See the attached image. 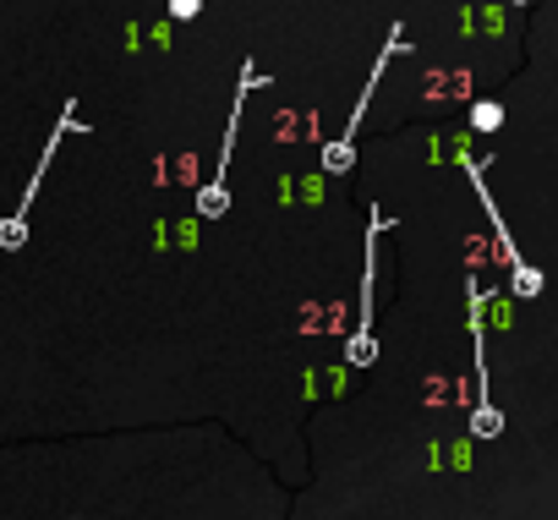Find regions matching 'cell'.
<instances>
[{"instance_id":"7a4b0ae2","label":"cell","mask_w":558,"mask_h":520,"mask_svg":"<svg viewBox=\"0 0 558 520\" xmlns=\"http://www.w3.org/2000/svg\"><path fill=\"white\" fill-rule=\"evenodd\" d=\"M487 291L476 275H465V324H471V367H476V411H471V438H498L504 433V411L487 395Z\"/></svg>"},{"instance_id":"6da1fadb","label":"cell","mask_w":558,"mask_h":520,"mask_svg":"<svg viewBox=\"0 0 558 520\" xmlns=\"http://www.w3.org/2000/svg\"><path fill=\"white\" fill-rule=\"evenodd\" d=\"M268 77L252 66V61H241V77H235V99H230V126H225V143H219V159H214V176L197 186V214L203 219H225L230 214V181H225V170H230V154H235V132H241V110H246V99H252V88H263Z\"/></svg>"},{"instance_id":"5b68a950","label":"cell","mask_w":558,"mask_h":520,"mask_svg":"<svg viewBox=\"0 0 558 520\" xmlns=\"http://www.w3.org/2000/svg\"><path fill=\"white\" fill-rule=\"evenodd\" d=\"M400 45H405V28L395 23V28H389V39H384V56H378V61H373V72H367V88H362V99H356V110H351L345 132H340L335 143H324V170H329V176H345V170L356 165V126H362V116H367V105H373V88L384 83V66L400 56Z\"/></svg>"},{"instance_id":"3957f363","label":"cell","mask_w":558,"mask_h":520,"mask_svg":"<svg viewBox=\"0 0 558 520\" xmlns=\"http://www.w3.org/2000/svg\"><path fill=\"white\" fill-rule=\"evenodd\" d=\"M465 176H471V192L482 197V214H487V225H493V235H498V252H504V264H509V291H514L520 302L542 297V269H536V264H525V252L514 246L509 219L498 214V203H493V192H487V181H482V165H476V159H465Z\"/></svg>"},{"instance_id":"ba28073f","label":"cell","mask_w":558,"mask_h":520,"mask_svg":"<svg viewBox=\"0 0 558 520\" xmlns=\"http://www.w3.org/2000/svg\"><path fill=\"white\" fill-rule=\"evenodd\" d=\"M514 7H531V0H514Z\"/></svg>"},{"instance_id":"52a82bcc","label":"cell","mask_w":558,"mask_h":520,"mask_svg":"<svg viewBox=\"0 0 558 520\" xmlns=\"http://www.w3.org/2000/svg\"><path fill=\"white\" fill-rule=\"evenodd\" d=\"M170 7V17L175 23H192V17H203V0H165Z\"/></svg>"},{"instance_id":"8992f818","label":"cell","mask_w":558,"mask_h":520,"mask_svg":"<svg viewBox=\"0 0 558 520\" xmlns=\"http://www.w3.org/2000/svg\"><path fill=\"white\" fill-rule=\"evenodd\" d=\"M498 126H504V105H498V99L471 105V132H498Z\"/></svg>"},{"instance_id":"277c9868","label":"cell","mask_w":558,"mask_h":520,"mask_svg":"<svg viewBox=\"0 0 558 520\" xmlns=\"http://www.w3.org/2000/svg\"><path fill=\"white\" fill-rule=\"evenodd\" d=\"M395 230V219H384V208H373L367 219V257H362V318H356V335L345 346V362L351 367H373L378 362V340H373V286H378V235Z\"/></svg>"}]
</instances>
